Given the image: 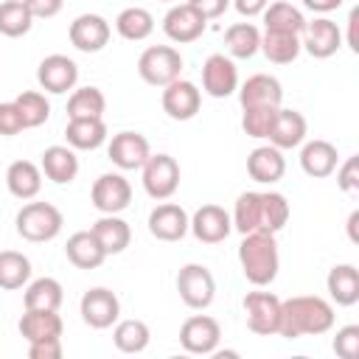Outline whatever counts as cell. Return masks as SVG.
I'll return each mask as SVG.
<instances>
[{"label": "cell", "instance_id": "obj_34", "mask_svg": "<svg viewBox=\"0 0 359 359\" xmlns=\"http://www.w3.org/2000/svg\"><path fill=\"white\" fill-rule=\"evenodd\" d=\"M264 25H266V31H289V34H303V28H306V17H303V11L300 8H294L292 3H286V0H278V3H269L264 11Z\"/></svg>", "mask_w": 359, "mask_h": 359}, {"label": "cell", "instance_id": "obj_43", "mask_svg": "<svg viewBox=\"0 0 359 359\" xmlns=\"http://www.w3.org/2000/svg\"><path fill=\"white\" fill-rule=\"evenodd\" d=\"M275 112L278 107H250L244 109V118H241V129L250 135V137H266L269 129H272V121H275Z\"/></svg>", "mask_w": 359, "mask_h": 359}, {"label": "cell", "instance_id": "obj_18", "mask_svg": "<svg viewBox=\"0 0 359 359\" xmlns=\"http://www.w3.org/2000/svg\"><path fill=\"white\" fill-rule=\"evenodd\" d=\"M188 230L202 244H219V241H224L230 236L233 222H230V213L224 208H219V205H202L188 219Z\"/></svg>", "mask_w": 359, "mask_h": 359}, {"label": "cell", "instance_id": "obj_37", "mask_svg": "<svg viewBox=\"0 0 359 359\" xmlns=\"http://www.w3.org/2000/svg\"><path fill=\"white\" fill-rule=\"evenodd\" d=\"M31 280V261L17 250L0 252V289H22Z\"/></svg>", "mask_w": 359, "mask_h": 359}, {"label": "cell", "instance_id": "obj_6", "mask_svg": "<svg viewBox=\"0 0 359 359\" xmlns=\"http://www.w3.org/2000/svg\"><path fill=\"white\" fill-rule=\"evenodd\" d=\"M177 292L188 309H208L216 297V280L208 266L185 264L177 272Z\"/></svg>", "mask_w": 359, "mask_h": 359}, {"label": "cell", "instance_id": "obj_46", "mask_svg": "<svg viewBox=\"0 0 359 359\" xmlns=\"http://www.w3.org/2000/svg\"><path fill=\"white\" fill-rule=\"evenodd\" d=\"M22 129H25V123H22V115H20L17 104L14 101H3L0 104V135L3 137H14Z\"/></svg>", "mask_w": 359, "mask_h": 359}, {"label": "cell", "instance_id": "obj_44", "mask_svg": "<svg viewBox=\"0 0 359 359\" xmlns=\"http://www.w3.org/2000/svg\"><path fill=\"white\" fill-rule=\"evenodd\" d=\"M334 353L339 359H356L359 353V325H345L334 337Z\"/></svg>", "mask_w": 359, "mask_h": 359}, {"label": "cell", "instance_id": "obj_39", "mask_svg": "<svg viewBox=\"0 0 359 359\" xmlns=\"http://www.w3.org/2000/svg\"><path fill=\"white\" fill-rule=\"evenodd\" d=\"M230 222H233V227H236L241 236L261 230V194H258V191H244V194H238Z\"/></svg>", "mask_w": 359, "mask_h": 359}, {"label": "cell", "instance_id": "obj_36", "mask_svg": "<svg viewBox=\"0 0 359 359\" xmlns=\"http://www.w3.org/2000/svg\"><path fill=\"white\" fill-rule=\"evenodd\" d=\"M151 331L143 320H121L112 328V342L121 353H140L149 348Z\"/></svg>", "mask_w": 359, "mask_h": 359}, {"label": "cell", "instance_id": "obj_9", "mask_svg": "<svg viewBox=\"0 0 359 359\" xmlns=\"http://www.w3.org/2000/svg\"><path fill=\"white\" fill-rule=\"evenodd\" d=\"M219 339H222V328H219V323H216L213 317H208V314H194V317H188V320L180 325V345H182L188 353L210 356V353H216Z\"/></svg>", "mask_w": 359, "mask_h": 359}, {"label": "cell", "instance_id": "obj_29", "mask_svg": "<svg viewBox=\"0 0 359 359\" xmlns=\"http://www.w3.org/2000/svg\"><path fill=\"white\" fill-rule=\"evenodd\" d=\"M17 328L28 342L56 339V337H62V317H59V311H48V309H25Z\"/></svg>", "mask_w": 359, "mask_h": 359}, {"label": "cell", "instance_id": "obj_11", "mask_svg": "<svg viewBox=\"0 0 359 359\" xmlns=\"http://www.w3.org/2000/svg\"><path fill=\"white\" fill-rule=\"evenodd\" d=\"M160 104H163V112L171 121H191L202 107V90L194 81L174 79L171 84L163 87Z\"/></svg>", "mask_w": 359, "mask_h": 359}, {"label": "cell", "instance_id": "obj_40", "mask_svg": "<svg viewBox=\"0 0 359 359\" xmlns=\"http://www.w3.org/2000/svg\"><path fill=\"white\" fill-rule=\"evenodd\" d=\"M31 25H34V17L22 0H3L0 3V34L3 36H8V39L25 36L31 31Z\"/></svg>", "mask_w": 359, "mask_h": 359}, {"label": "cell", "instance_id": "obj_52", "mask_svg": "<svg viewBox=\"0 0 359 359\" xmlns=\"http://www.w3.org/2000/svg\"><path fill=\"white\" fill-rule=\"evenodd\" d=\"M356 20H359V11L353 8L351 17H348V45L351 50H359V39H356Z\"/></svg>", "mask_w": 359, "mask_h": 359}, {"label": "cell", "instance_id": "obj_12", "mask_svg": "<svg viewBox=\"0 0 359 359\" xmlns=\"http://www.w3.org/2000/svg\"><path fill=\"white\" fill-rule=\"evenodd\" d=\"M90 199H93V208L98 213H121L129 208L132 202V185L123 174H101L95 182H93V191H90Z\"/></svg>", "mask_w": 359, "mask_h": 359}, {"label": "cell", "instance_id": "obj_8", "mask_svg": "<svg viewBox=\"0 0 359 359\" xmlns=\"http://www.w3.org/2000/svg\"><path fill=\"white\" fill-rule=\"evenodd\" d=\"M79 311H81V320L90 325V328H109L112 323H118L121 317V303L115 297L112 289L107 286H93L81 294V303H79Z\"/></svg>", "mask_w": 359, "mask_h": 359}, {"label": "cell", "instance_id": "obj_1", "mask_svg": "<svg viewBox=\"0 0 359 359\" xmlns=\"http://www.w3.org/2000/svg\"><path fill=\"white\" fill-rule=\"evenodd\" d=\"M334 328V306L317 294H297L280 300V320L278 334L286 339L317 337Z\"/></svg>", "mask_w": 359, "mask_h": 359}, {"label": "cell", "instance_id": "obj_2", "mask_svg": "<svg viewBox=\"0 0 359 359\" xmlns=\"http://www.w3.org/2000/svg\"><path fill=\"white\" fill-rule=\"evenodd\" d=\"M238 264H241L244 278L252 286H269L280 269L275 233H264V230L244 233V238L238 244Z\"/></svg>", "mask_w": 359, "mask_h": 359}, {"label": "cell", "instance_id": "obj_32", "mask_svg": "<svg viewBox=\"0 0 359 359\" xmlns=\"http://www.w3.org/2000/svg\"><path fill=\"white\" fill-rule=\"evenodd\" d=\"M65 300V292H62V283L56 278H36L25 286V294H22V306L25 309H48V311H59Z\"/></svg>", "mask_w": 359, "mask_h": 359}, {"label": "cell", "instance_id": "obj_19", "mask_svg": "<svg viewBox=\"0 0 359 359\" xmlns=\"http://www.w3.org/2000/svg\"><path fill=\"white\" fill-rule=\"evenodd\" d=\"M306 132H309V123H306L303 112L278 107L266 140H269L275 149H280V151H283V149H297V146L306 140Z\"/></svg>", "mask_w": 359, "mask_h": 359}, {"label": "cell", "instance_id": "obj_15", "mask_svg": "<svg viewBox=\"0 0 359 359\" xmlns=\"http://www.w3.org/2000/svg\"><path fill=\"white\" fill-rule=\"evenodd\" d=\"M109 34H112V28L101 14H79L70 22V31H67L70 45L76 50H84V53L104 50L107 42H109Z\"/></svg>", "mask_w": 359, "mask_h": 359}, {"label": "cell", "instance_id": "obj_24", "mask_svg": "<svg viewBox=\"0 0 359 359\" xmlns=\"http://www.w3.org/2000/svg\"><path fill=\"white\" fill-rule=\"evenodd\" d=\"M283 171H286V160H283L280 149H275L272 143L252 149L250 157H247V174H250L255 182H261V185L278 182V180L283 177Z\"/></svg>", "mask_w": 359, "mask_h": 359}, {"label": "cell", "instance_id": "obj_41", "mask_svg": "<svg viewBox=\"0 0 359 359\" xmlns=\"http://www.w3.org/2000/svg\"><path fill=\"white\" fill-rule=\"evenodd\" d=\"M292 216V208L283 194L266 191L261 194V230L264 233H280Z\"/></svg>", "mask_w": 359, "mask_h": 359}, {"label": "cell", "instance_id": "obj_3", "mask_svg": "<svg viewBox=\"0 0 359 359\" xmlns=\"http://www.w3.org/2000/svg\"><path fill=\"white\" fill-rule=\"evenodd\" d=\"M14 224L25 241L42 244V241H53L62 233L65 219H62V210L50 202H28L17 210Z\"/></svg>", "mask_w": 359, "mask_h": 359}, {"label": "cell", "instance_id": "obj_14", "mask_svg": "<svg viewBox=\"0 0 359 359\" xmlns=\"http://www.w3.org/2000/svg\"><path fill=\"white\" fill-rule=\"evenodd\" d=\"M202 87L210 98H227L238 90V70L230 56L210 53L202 65Z\"/></svg>", "mask_w": 359, "mask_h": 359}, {"label": "cell", "instance_id": "obj_49", "mask_svg": "<svg viewBox=\"0 0 359 359\" xmlns=\"http://www.w3.org/2000/svg\"><path fill=\"white\" fill-rule=\"evenodd\" d=\"M205 20H216V17H222L224 11H227V6H230V0H188Z\"/></svg>", "mask_w": 359, "mask_h": 359}, {"label": "cell", "instance_id": "obj_17", "mask_svg": "<svg viewBox=\"0 0 359 359\" xmlns=\"http://www.w3.org/2000/svg\"><path fill=\"white\" fill-rule=\"evenodd\" d=\"M300 45L306 48L309 56H314V59H328V56H334V53L339 50V45H342V31H339V25H337L334 20L317 17V20L306 22Z\"/></svg>", "mask_w": 359, "mask_h": 359}, {"label": "cell", "instance_id": "obj_35", "mask_svg": "<svg viewBox=\"0 0 359 359\" xmlns=\"http://www.w3.org/2000/svg\"><path fill=\"white\" fill-rule=\"evenodd\" d=\"M115 31L129 42H143L154 31V17L140 6H129L115 17Z\"/></svg>", "mask_w": 359, "mask_h": 359}, {"label": "cell", "instance_id": "obj_22", "mask_svg": "<svg viewBox=\"0 0 359 359\" xmlns=\"http://www.w3.org/2000/svg\"><path fill=\"white\" fill-rule=\"evenodd\" d=\"M337 165H339V154H337L334 143H328V140H309V143H303V149H300V168L311 180L331 177Z\"/></svg>", "mask_w": 359, "mask_h": 359}, {"label": "cell", "instance_id": "obj_33", "mask_svg": "<svg viewBox=\"0 0 359 359\" xmlns=\"http://www.w3.org/2000/svg\"><path fill=\"white\" fill-rule=\"evenodd\" d=\"M227 53L236 59H252L261 50V31L252 22H233L224 31Z\"/></svg>", "mask_w": 359, "mask_h": 359}, {"label": "cell", "instance_id": "obj_48", "mask_svg": "<svg viewBox=\"0 0 359 359\" xmlns=\"http://www.w3.org/2000/svg\"><path fill=\"white\" fill-rule=\"evenodd\" d=\"M22 3L31 11L34 20H50V17H56L62 11V3L65 0H22Z\"/></svg>", "mask_w": 359, "mask_h": 359}, {"label": "cell", "instance_id": "obj_38", "mask_svg": "<svg viewBox=\"0 0 359 359\" xmlns=\"http://www.w3.org/2000/svg\"><path fill=\"white\" fill-rule=\"evenodd\" d=\"M107 109V98L98 87H73L67 98V118H101Z\"/></svg>", "mask_w": 359, "mask_h": 359}, {"label": "cell", "instance_id": "obj_25", "mask_svg": "<svg viewBox=\"0 0 359 359\" xmlns=\"http://www.w3.org/2000/svg\"><path fill=\"white\" fill-rule=\"evenodd\" d=\"M90 230H93L95 241L101 244V250H104L107 255L123 252V250L129 247V241H132V230H129V224H126L118 213H101V219H98Z\"/></svg>", "mask_w": 359, "mask_h": 359}, {"label": "cell", "instance_id": "obj_45", "mask_svg": "<svg viewBox=\"0 0 359 359\" xmlns=\"http://www.w3.org/2000/svg\"><path fill=\"white\" fill-rule=\"evenodd\" d=\"M337 171V185L345 191V194H359V157H348L342 165L334 168Z\"/></svg>", "mask_w": 359, "mask_h": 359}, {"label": "cell", "instance_id": "obj_20", "mask_svg": "<svg viewBox=\"0 0 359 359\" xmlns=\"http://www.w3.org/2000/svg\"><path fill=\"white\" fill-rule=\"evenodd\" d=\"M149 233L157 241H180L188 233V213L174 202H163L149 213Z\"/></svg>", "mask_w": 359, "mask_h": 359}, {"label": "cell", "instance_id": "obj_51", "mask_svg": "<svg viewBox=\"0 0 359 359\" xmlns=\"http://www.w3.org/2000/svg\"><path fill=\"white\" fill-rule=\"evenodd\" d=\"M303 6L309 11H317V14H328V11H337L342 6V0H303Z\"/></svg>", "mask_w": 359, "mask_h": 359}, {"label": "cell", "instance_id": "obj_7", "mask_svg": "<svg viewBox=\"0 0 359 359\" xmlns=\"http://www.w3.org/2000/svg\"><path fill=\"white\" fill-rule=\"evenodd\" d=\"M244 317H247V328L252 334H258V337L278 334L280 297L272 292H247L244 294Z\"/></svg>", "mask_w": 359, "mask_h": 359}, {"label": "cell", "instance_id": "obj_50", "mask_svg": "<svg viewBox=\"0 0 359 359\" xmlns=\"http://www.w3.org/2000/svg\"><path fill=\"white\" fill-rule=\"evenodd\" d=\"M233 6H236V11L241 14V17H258L266 6H269V0H233Z\"/></svg>", "mask_w": 359, "mask_h": 359}, {"label": "cell", "instance_id": "obj_16", "mask_svg": "<svg viewBox=\"0 0 359 359\" xmlns=\"http://www.w3.org/2000/svg\"><path fill=\"white\" fill-rule=\"evenodd\" d=\"M107 154H109L112 165H118L121 171H135V168H143L151 149L140 132H118V135H112Z\"/></svg>", "mask_w": 359, "mask_h": 359}, {"label": "cell", "instance_id": "obj_13", "mask_svg": "<svg viewBox=\"0 0 359 359\" xmlns=\"http://www.w3.org/2000/svg\"><path fill=\"white\" fill-rule=\"evenodd\" d=\"M36 81H39L42 90H48L53 95H62V93H67V90L76 87V81H79V65L70 56H65V53H50V56H45L39 62Z\"/></svg>", "mask_w": 359, "mask_h": 359}, {"label": "cell", "instance_id": "obj_5", "mask_svg": "<svg viewBox=\"0 0 359 359\" xmlns=\"http://www.w3.org/2000/svg\"><path fill=\"white\" fill-rule=\"evenodd\" d=\"M143 188L151 199L165 202L180 188V163L171 154H149L143 163Z\"/></svg>", "mask_w": 359, "mask_h": 359}, {"label": "cell", "instance_id": "obj_53", "mask_svg": "<svg viewBox=\"0 0 359 359\" xmlns=\"http://www.w3.org/2000/svg\"><path fill=\"white\" fill-rule=\"evenodd\" d=\"M356 222H359V210H353V213L348 216V236H351V241H359V236H356Z\"/></svg>", "mask_w": 359, "mask_h": 359}, {"label": "cell", "instance_id": "obj_27", "mask_svg": "<svg viewBox=\"0 0 359 359\" xmlns=\"http://www.w3.org/2000/svg\"><path fill=\"white\" fill-rule=\"evenodd\" d=\"M6 185H8V194L17 196V199H34L42 188V168L31 160H14L8 168H6Z\"/></svg>", "mask_w": 359, "mask_h": 359}, {"label": "cell", "instance_id": "obj_4", "mask_svg": "<svg viewBox=\"0 0 359 359\" xmlns=\"http://www.w3.org/2000/svg\"><path fill=\"white\" fill-rule=\"evenodd\" d=\"M137 73L151 87H165L182 73V56L171 45H151L137 59Z\"/></svg>", "mask_w": 359, "mask_h": 359}, {"label": "cell", "instance_id": "obj_21", "mask_svg": "<svg viewBox=\"0 0 359 359\" xmlns=\"http://www.w3.org/2000/svg\"><path fill=\"white\" fill-rule=\"evenodd\" d=\"M238 101H241V109H250V107H280L283 87H280V81L275 76L255 73L241 84Z\"/></svg>", "mask_w": 359, "mask_h": 359}, {"label": "cell", "instance_id": "obj_30", "mask_svg": "<svg viewBox=\"0 0 359 359\" xmlns=\"http://www.w3.org/2000/svg\"><path fill=\"white\" fill-rule=\"evenodd\" d=\"M325 286L337 306H353L359 300V269L353 264H337L331 266Z\"/></svg>", "mask_w": 359, "mask_h": 359}, {"label": "cell", "instance_id": "obj_26", "mask_svg": "<svg viewBox=\"0 0 359 359\" xmlns=\"http://www.w3.org/2000/svg\"><path fill=\"white\" fill-rule=\"evenodd\" d=\"M65 137L70 149L93 151L107 143V123L104 118H70L65 126Z\"/></svg>", "mask_w": 359, "mask_h": 359}, {"label": "cell", "instance_id": "obj_28", "mask_svg": "<svg viewBox=\"0 0 359 359\" xmlns=\"http://www.w3.org/2000/svg\"><path fill=\"white\" fill-rule=\"evenodd\" d=\"M65 255L76 269H98L107 258V252L101 250V244L95 241L93 230H79L67 238L65 244Z\"/></svg>", "mask_w": 359, "mask_h": 359}, {"label": "cell", "instance_id": "obj_23", "mask_svg": "<svg viewBox=\"0 0 359 359\" xmlns=\"http://www.w3.org/2000/svg\"><path fill=\"white\" fill-rule=\"evenodd\" d=\"M42 174L56 185H70L79 174V157L70 146H48L39 163Z\"/></svg>", "mask_w": 359, "mask_h": 359}, {"label": "cell", "instance_id": "obj_42", "mask_svg": "<svg viewBox=\"0 0 359 359\" xmlns=\"http://www.w3.org/2000/svg\"><path fill=\"white\" fill-rule=\"evenodd\" d=\"M14 104H17L20 115H22L25 129L42 126V123L50 118V104H48V98H45L42 93H36V90H25V93H20V95L14 98Z\"/></svg>", "mask_w": 359, "mask_h": 359}, {"label": "cell", "instance_id": "obj_31", "mask_svg": "<svg viewBox=\"0 0 359 359\" xmlns=\"http://www.w3.org/2000/svg\"><path fill=\"white\" fill-rule=\"evenodd\" d=\"M261 50L269 62L275 65H292L303 45H300V34H289V31H264L261 34Z\"/></svg>", "mask_w": 359, "mask_h": 359}, {"label": "cell", "instance_id": "obj_47", "mask_svg": "<svg viewBox=\"0 0 359 359\" xmlns=\"http://www.w3.org/2000/svg\"><path fill=\"white\" fill-rule=\"evenodd\" d=\"M28 356L31 359H59L62 356V337L28 342Z\"/></svg>", "mask_w": 359, "mask_h": 359}, {"label": "cell", "instance_id": "obj_10", "mask_svg": "<svg viewBox=\"0 0 359 359\" xmlns=\"http://www.w3.org/2000/svg\"><path fill=\"white\" fill-rule=\"evenodd\" d=\"M208 28V20L191 6V3H177L165 11L163 17V31L171 42L185 45V42H196Z\"/></svg>", "mask_w": 359, "mask_h": 359}, {"label": "cell", "instance_id": "obj_54", "mask_svg": "<svg viewBox=\"0 0 359 359\" xmlns=\"http://www.w3.org/2000/svg\"><path fill=\"white\" fill-rule=\"evenodd\" d=\"M163 3H177V0H163Z\"/></svg>", "mask_w": 359, "mask_h": 359}]
</instances>
